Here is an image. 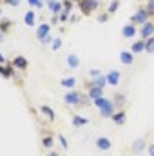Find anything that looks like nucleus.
<instances>
[{
	"label": "nucleus",
	"mask_w": 154,
	"mask_h": 156,
	"mask_svg": "<svg viewBox=\"0 0 154 156\" xmlns=\"http://www.w3.org/2000/svg\"><path fill=\"white\" fill-rule=\"evenodd\" d=\"M149 147V144H147V138L143 136V138H136L132 144H131V151L134 153V154H142V151H145Z\"/></svg>",
	"instance_id": "5"
},
{
	"label": "nucleus",
	"mask_w": 154,
	"mask_h": 156,
	"mask_svg": "<svg viewBox=\"0 0 154 156\" xmlns=\"http://www.w3.org/2000/svg\"><path fill=\"white\" fill-rule=\"evenodd\" d=\"M4 38H5V35H4V33H0V42H4Z\"/></svg>",
	"instance_id": "42"
},
{
	"label": "nucleus",
	"mask_w": 154,
	"mask_h": 156,
	"mask_svg": "<svg viewBox=\"0 0 154 156\" xmlns=\"http://www.w3.org/2000/svg\"><path fill=\"white\" fill-rule=\"evenodd\" d=\"M58 142H60V145H62L64 149H69V142H67V138H65L64 134H58Z\"/></svg>",
	"instance_id": "27"
},
{
	"label": "nucleus",
	"mask_w": 154,
	"mask_h": 156,
	"mask_svg": "<svg viewBox=\"0 0 154 156\" xmlns=\"http://www.w3.org/2000/svg\"><path fill=\"white\" fill-rule=\"evenodd\" d=\"M145 51V40H138L131 45V53H142Z\"/></svg>",
	"instance_id": "23"
},
{
	"label": "nucleus",
	"mask_w": 154,
	"mask_h": 156,
	"mask_svg": "<svg viewBox=\"0 0 154 156\" xmlns=\"http://www.w3.org/2000/svg\"><path fill=\"white\" fill-rule=\"evenodd\" d=\"M114 113H116V104L113 102V100H109L107 105H105L103 109H100V115H102L103 118H113Z\"/></svg>",
	"instance_id": "8"
},
{
	"label": "nucleus",
	"mask_w": 154,
	"mask_h": 156,
	"mask_svg": "<svg viewBox=\"0 0 154 156\" xmlns=\"http://www.w3.org/2000/svg\"><path fill=\"white\" fill-rule=\"evenodd\" d=\"M45 156H60V154H58L56 151H47V154H45Z\"/></svg>",
	"instance_id": "40"
},
{
	"label": "nucleus",
	"mask_w": 154,
	"mask_h": 156,
	"mask_svg": "<svg viewBox=\"0 0 154 156\" xmlns=\"http://www.w3.org/2000/svg\"><path fill=\"white\" fill-rule=\"evenodd\" d=\"M51 47H53V51H58V49L62 47V38H54L53 44H51Z\"/></svg>",
	"instance_id": "31"
},
{
	"label": "nucleus",
	"mask_w": 154,
	"mask_h": 156,
	"mask_svg": "<svg viewBox=\"0 0 154 156\" xmlns=\"http://www.w3.org/2000/svg\"><path fill=\"white\" fill-rule=\"evenodd\" d=\"M49 31H51L49 24H40L38 31H37V38L40 40V44H53V38H51Z\"/></svg>",
	"instance_id": "2"
},
{
	"label": "nucleus",
	"mask_w": 154,
	"mask_h": 156,
	"mask_svg": "<svg viewBox=\"0 0 154 156\" xmlns=\"http://www.w3.org/2000/svg\"><path fill=\"white\" fill-rule=\"evenodd\" d=\"M145 11L149 13V16H154V0H149V2H147V7H145Z\"/></svg>",
	"instance_id": "28"
},
{
	"label": "nucleus",
	"mask_w": 154,
	"mask_h": 156,
	"mask_svg": "<svg viewBox=\"0 0 154 156\" xmlns=\"http://www.w3.org/2000/svg\"><path fill=\"white\" fill-rule=\"evenodd\" d=\"M58 20H60V15H53L51 16V24H56Z\"/></svg>",
	"instance_id": "38"
},
{
	"label": "nucleus",
	"mask_w": 154,
	"mask_h": 156,
	"mask_svg": "<svg viewBox=\"0 0 154 156\" xmlns=\"http://www.w3.org/2000/svg\"><path fill=\"white\" fill-rule=\"evenodd\" d=\"M118 7H120V2H118V0H113V2L109 4V13H116Z\"/></svg>",
	"instance_id": "30"
},
{
	"label": "nucleus",
	"mask_w": 154,
	"mask_h": 156,
	"mask_svg": "<svg viewBox=\"0 0 154 156\" xmlns=\"http://www.w3.org/2000/svg\"><path fill=\"white\" fill-rule=\"evenodd\" d=\"M40 113L47 118L49 122H54V120H56V113H54L49 105H40Z\"/></svg>",
	"instance_id": "14"
},
{
	"label": "nucleus",
	"mask_w": 154,
	"mask_h": 156,
	"mask_svg": "<svg viewBox=\"0 0 154 156\" xmlns=\"http://www.w3.org/2000/svg\"><path fill=\"white\" fill-rule=\"evenodd\" d=\"M113 102H114L116 105H123V104H125V96L118 93V94H116V96H114V100H113Z\"/></svg>",
	"instance_id": "29"
},
{
	"label": "nucleus",
	"mask_w": 154,
	"mask_h": 156,
	"mask_svg": "<svg viewBox=\"0 0 154 156\" xmlns=\"http://www.w3.org/2000/svg\"><path fill=\"white\" fill-rule=\"evenodd\" d=\"M89 123V118H85V116H82V115H73V125L75 127H83V125H87Z\"/></svg>",
	"instance_id": "20"
},
{
	"label": "nucleus",
	"mask_w": 154,
	"mask_h": 156,
	"mask_svg": "<svg viewBox=\"0 0 154 156\" xmlns=\"http://www.w3.org/2000/svg\"><path fill=\"white\" fill-rule=\"evenodd\" d=\"M140 35H142V40L152 38V35H154V22H147V24H143V26H142V29H140Z\"/></svg>",
	"instance_id": "7"
},
{
	"label": "nucleus",
	"mask_w": 154,
	"mask_h": 156,
	"mask_svg": "<svg viewBox=\"0 0 154 156\" xmlns=\"http://www.w3.org/2000/svg\"><path fill=\"white\" fill-rule=\"evenodd\" d=\"M89 75H91V78H98L102 73H100V69H91V71H89Z\"/></svg>",
	"instance_id": "34"
},
{
	"label": "nucleus",
	"mask_w": 154,
	"mask_h": 156,
	"mask_svg": "<svg viewBox=\"0 0 154 156\" xmlns=\"http://www.w3.org/2000/svg\"><path fill=\"white\" fill-rule=\"evenodd\" d=\"M113 122H114L116 125H123L127 122V113L125 111H116L114 115H113Z\"/></svg>",
	"instance_id": "17"
},
{
	"label": "nucleus",
	"mask_w": 154,
	"mask_h": 156,
	"mask_svg": "<svg viewBox=\"0 0 154 156\" xmlns=\"http://www.w3.org/2000/svg\"><path fill=\"white\" fill-rule=\"evenodd\" d=\"M105 76H107V83H109V85H113V87L120 83V71H116V69L109 71Z\"/></svg>",
	"instance_id": "12"
},
{
	"label": "nucleus",
	"mask_w": 154,
	"mask_h": 156,
	"mask_svg": "<svg viewBox=\"0 0 154 156\" xmlns=\"http://www.w3.org/2000/svg\"><path fill=\"white\" fill-rule=\"evenodd\" d=\"M35 16H37V15H35L33 11H27V13L24 15V22H26V26L33 27V26H35V22H37V20H35Z\"/></svg>",
	"instance_id": "24"
},
{
	"label": "nucleus",
	"mask_w": 154,
	"mask_h": 156,
	"mask_svg": "<svg viewBox=\"0 0 154 156\" xmlns=\"http://www.w3.org/2000/svg\"><path fill=\"white\" fill-rule=\"evenodd\" d=\"M11 27H13V22L9 20V18H0V33H9L11 31Z\"/></svg>",
	"instance_id": "21"
},
{
	"label": "nucleus",
	"mask_w": 154,
	"mask_h": 156,
	"mask_svg": "<svg viewBox=\"0 0 154 156\" xmlns=\"http://www.w3.org/2000/svg\"><path fill=\"white\" fill-rule=\"evenodd\" d=\"M147 153H149V156H154V144H149V147H147Z\"/></svg>",
	"instance_id": "37"
},
{
	"label": "nucleus",
	"mask_w": 154,
	"mask_h": 156,
	"mask_svg": "<svg viewBox=\"0 0 154 156\" xmlns=\"http://www.w3.org/2000/svg\"><path fill=\"white\" fill-rule=\"evenodd\" d=\"M27 4L33 5V7H42L44 5V0H27Z\"/></svg>",
	"instance_id": "32"
},
{
	"label": "nucleus",
	"mask_w": 154,
	"mask_h": 156,
	"mask_svg": "<svg viewBox=\"0 0 154 156\" xmlns=\"http://www.w3.org/2000/svg\"><path fill=\"white\" fill-rule=\"evenodd\" d=\"M145 51L147 53H154V37L149 40H145Z\"/></svg>",
	"instance_id": "26"
},
{
	"label": "nucleus",
	"mask_w": 154,
	"mask_h": 156,
	"mask_svg": "<svg viewBox=\"0 0 154 156\" xmlns=\"http://www.w3.org/2000/svg\"><path fill=\"white\" fill-rule=\"evenodd\" d=\"M53 144H54V138H53V134L47 131V133L42 136V147H44V149H47V151H51Z\"/></svg>",
	"instance_id": "13"
},
{
	"label": "nucleus",
	"mask_w": 154,
	"mask_h": 156,
	"mask_svg": "<svg viewBox=\"0 0 154 156\" xmlns=\"http://www.w3.org/2000/svg\"><path fill=\"white\" fill-rule=\"evenodd\" d=\"M5 2H7V4H11V5H15V7L20 4V0H5Z\"/></svg>",
	"instance_id": "39"
},
{
	"label": "nucleus",
	"mask_w": 154,
	"mask_h": 156,
	"mask_svg": "<svg viewBox=\"0 0 154 156\" xmlns=\"http://www.w3.org/2000/svg\"><path fill=\"white\" fill-rule=\"evenodd\" d=\"M100 4H102L100 0H80V9L83 11V15H89L94 9H98Z\"/></svg>",
	"instance_id": "4"
},
{
	"label": "nucleus",
	"mask_w": 154,
	"mask_h": 156,
	"mask_svg": "<svg viewBox=\"0 0 154 156\" xmlns=\"http://www.w3.org/2000/svg\"><path fill=\"white\" fill-rule=\"evenodd\" d=\"M136 33H140L136 27H134V24H129V26H123V29H121V35L125 37V38H132Z\"/></svg>",
	"instance_id": "15"
},
{
	"label": "nucleus",
	"mask_w": 154,
	"mask_h": 156,
	"mask_svg": "<svg viewBox=\"0 0 154 156\" xmlns=\"http://www.w3.org/2000/svg\"><path fill=\"white\" fill-rule=\"evenodd\" d=\"M147 18H149V13H147L145 9H138V11L132 15V18H131V20H132V24H142V26H143V24H147V22H149Z\"/></svg>",
	"instance_id": "6"
},
{
	"label": "nucleus",
	"mask_w": 154,
	"mask_h": 156,
	"mask_svg": "<svg viewBox=\"0 0 154 156\" xmlns=\"http://www.w3.org/2000/svg\"><path fill=\"white\" fill-rule=\"evenodd\" d=\"M107 18H109V15H107V13L98 15V22H102V24H103V22H107Z\"/></svg>",
	"instance_id": "35"
},
{
	"label": "nucleus",
	"mask_w": 154,
	"mask_h": 156,
	"mask_svg": "<svg viewBox=\"0 0 154 156\" xmlns=\"http://www.w3.org/2000/svg\"><path fill=\"white\" fill-rule=\"evenodd\" d=\"M11 64H13L15 67L22 69V71H26V69H27V66H29V62L26 60V56H15V58L11 60Z\"/></svg>",
	"instance_id": "11"
},
{
	"label": "nucleus",
	"mask_w": 154,
	"mask_h": 156,
	"mask_svg": "<svg viewBox=\"0 0 154 156\" xmlns=\"http://www.w3.org/2000/svg\"><path fill=\"white\" fill-rule=\"evenodd\" d=\"M87 85H96V87H102V89H103V87L109 85V83H107V76H105V75H100L98 78H93V82H89Z\"/></svg>",
	"instance_id": "18"
},
{
	"label": "nucleus",
	"mask_w": 154,
	"mask_h": 156,
	"mask_svg": "<svg viewBox=\"0 0 154 156\" xmlns=\"http://www.w3.org/2000/svg\"><path fill=\"white\" fill-rule=\"evenodd\" d=\"M71 2H73V0H71Z\"/></svg>",
	"instance_id": "44"
},
{
	"label": "nucleus",
	"mask_w": 154,
	"mask_h": 156,
	"mask_svg": "<svg viewBox=\"0 0 154 156\" xmlns=\"http://www.w3.org/2000/svg\"><path fill=\"white\" fill-rule=\"evenodd\" d=\"M64 102L69 105V107H87V105H91L93 104V100L89 98V94L87 93H82V91H76V89H73V91H67L65 94H64Z\"/></svg>",
	"instance_id": "1"
},
{
	"label": "nucleus",
	"mask_w": 154,
	"mask_h": 156,
	"mask_svg": "<svg viewBox=\"0 0 154 156\" xmlns=\"http://www.w3.org/2000/svg\"><path fill=\"white\" fill-rule=\"evenodd\" d=\"M94 145H96V149H98V151L107 153V151H111V149H113V140H111V138H107V136H98V138L94 140Z\"/></svg>",
	"instance_id": "3"
},
{
	"label": "nucleus",
	"mask_w": 154,
	"mask_h": 156,
	"mask_svg": "<svg viewBox=\"0 0 154 156\" xmlns=\"http://www.w3.org/2000/svg\"><path fill=\"white\" fill-rule=\"evenodd\" d=\"M62 4H64V9H69V11L73 9V2H71V0H64Z\"/></svg>",
	"instance_id": "36"
},
{
	"label": "nucleus",
	"mask_w": 154,
	"mask_h": 156,
	"mask_svg": "<svg viewBox=\"0 0 154 156\" xmlns=\"http://www.w3.org/2000/svg\"><path fill=\"white\" fill-rule=\"evenodd\" d=\"M47 7L51 9L53 15H60L64 11V4L60 0H47Z\"/></svg>",
	"instance_id": "10"
},
{
	"label": "nucleus",
	"mask_w": 154,
	"mask_h": 156,
	"mask_svg": "<svg viewBox=\"0 0 154 156\" xmlns=\"http://www.w3.org/2000/svg\"><path fill=\"white\" fill-rule=\"evenodd\" d=\"M67 18H69V9H64V11L60 13V20H62V22H65Z\"/></svg>",
	"instance_id": "33"
},
{
	"label": "nucleus",
	"mask_w": 154,
	"mask_h": 156,
	"mask_svg": "<svg viewBox=\"0 0 154 156\" xmlns=\"http://www.w3.org/2000/svg\"><path fill=\"white\" fill-rule=\"evenodd\" d=\"M120 60H121V64H125V66H132V64H134V56H132L131 51H121V53H120Z\"/></svg>",
	"instance_id": "16"
},
{
	"label": "nucleus",
	"mask_w": 154,
	"mask_h": 156,
	"mask_svg": "<svg viewBox=\"0 0 154 156\" xmlns=\"http://www.w3.org/2000/svg\"><path fill=\"white\" fill-rule=\"evenodd\" d=\"M2 64H5V58H4V55L0 53V66H2Z\"/></svg>",
	"instance_id": "41"
},
{
	"label": "nucleus",
	"mask_w": 154,
	"mask_h": 156,
	"mask_svg": "<svg viewBox=\"0 0 154 156\" xmlns=\"http://www.w3.org/2000/svg\"><path fill=\"white\" fill-rule=\"evenodd\" d=\"M87 87H89V89H87V94H89V98H91L93 102L103 96V89H102V87H96V85H87Z\"/></svg>",
	"instance_id": "9"
},
{
	"label": "nucleus",
	"mask_w": 154,
	"mask_h": 156,
	"mask_svg": "<svg viewBox=\"0 0 154 156\" xmlns=\"http://www.w3.org/2000/svg\"><path fill=\"white\" fill-rule=\"evenodd\" d=\"M65 62H67V66H69L71 69H75V67L80 66V58H78V55H67Z\"/></svg>",
	"instance_id": "22"
},
{
	"label": "nucleus",
	"mask_w": 154,
	"mask_h": 156,
	"mask_svg": "<svg viewBox=\"0 0 154 156\" xmlns=\"http://www.w3.org/2000/svg\"><path fill=\"white\" fill-rule=\"evenodd\" d=\"M107 102H109V98H105V96H102V98H98V100H94L93 104H94V105L98 107V111H100V109H103V107L107 105Z\"/></svg>",
	"instance_id": "25"
},
{
	"label": "nucleus",
	"mask_w": 154,
	"mask_h": 156,
	"mask_svg": "<svg viewBox=\"0 0 154 156\" xmlns=\"http://www.w3.org/2000/svg\"><path fill=\"white\" fill-rule=\"evenodd\" d=\"M0 15H2V7H0Z\"/></svg>",
	"instance_id": "43"
},
{
	"label": "nucleus",
	"mask_w": 154,
	"mask_h": 156,
	"mask_svg": "<svg viewBox=\"0 0 154 156\" xmlns=\"http://www.w3.org/2000/svg\"><path fill=\"white\" fill-rule=\"evenodd\" d=\"M60 85L62 87H65V89H75L76 87V78H73V76H69V78H62L60 80Z\"/></svg>",
	"instance_id": "19"
}]
</instances>
